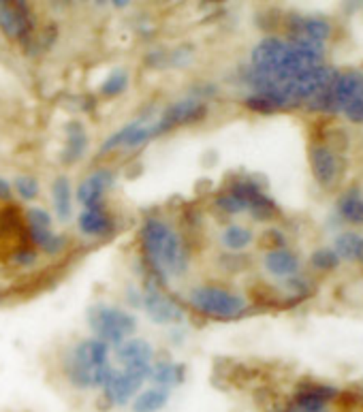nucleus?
I'll use <instances>...</instances> for the list:
<instances>
[{
    "mask_svg": "<svg viewBox=\"0 0 363 412\" xmlns=\"http://www.w3.org/2000/svg\"><path fill=\"white\" fill-rule=\"evenodd\" d=\"M9 197H11V186L5 180H0V199H9Z\"/></svg>",
    "mask_w": 363,
    "mask_h": 412,
    "instance_id": "obj_20",
    "label": "nucleus"
},
{
    "mask_svg": "<svg viewBox=\"0 0 363 412\" xmlns=\"http://www.w3.org/2000/svg\"><path fill=\"white\" fill-rule=\"evenodd\" d=\"M116 367L109 361V346L97 338L84 340L73 350L67 376L78 389H105Z\"/></svg>",
    "mask_w": 363,
    "mask_h": 412,
    "instance_id": "obj_2",
    "label": "nucleus"
},
{
    "mask_svg": "<svg viewBox=\"0 0 363 412\" xmlns=\"http://www.w3.org/2000/svg\"><path fill=\"white\" fill-rule=\"evenodd\" d=\"M28 227H34V229H49V227H51V216H49L45 209H41V207L30 209V211H28Z\"/></svg>",
    "mask_w": 363,
    "mask_h": 412,
    "instance_id": "obj_18",
    "label": "nucleus"
},
{
    "mask_svg": "<svg viewBox=\"0 0 363 412\" xmlns=\"http://www.w3.org/2000/svg\"><path fill=\"white\" fill-rule=\"evenodd\" d=\"M205 111H207L205 105L199 103L197 99H184V101H180V103H176V105H171V107L161 115V120H159L154 126H150L152 137L163 135V133H169V130H174V128H178V126H184V124L199 122L201 117L205 115Z\"/></svg>",
    "mask_w": 363,
    "mask_h": 412,
    "instance_id": "obj_6",
    "label": "nucleus"
},
{
    "mask_svg": "<svg viewBox=\"0 0 363 412\" xmlns=\"http://www.w3.org/2000/svg\"><path fill=\"white\" fill-rule=\"evenodd\" d=\"M90 327L97 340L105 342L107 346H120L135 333L137 321L120 308L97 306L90 310Z\"/></svg>",
    "mask_w": 363,
    "mask_h": 412,
    "instance_id": "obj_3",
    "label": "nucleus"
},
{
    "mask_svg": "<svg viewBox=\"0 0 363 412\" xmlns=\"http://www.w3.org/2000/svg\"><path fill=\"white\" fill-rule=\"evenodd\" d=\"M54 194V209L58 214L60 220H69L73 211V194H71V184L67 178H58L51 186Z\"/></svg>",
    "mask_w": 363,
    "mask_h": 412,
    "instance_id": "obj_13",
    "label": "nucleus"
},
{
    "mask_svg": "<svg viewBox=\"0 0 363 412\" xmlns=\"http://www.w3.org/2000/svg\"><path fill=\"white\" fill-rule=\"evenodd\" d=\"M184 376H186L184 365L171 363V361H159V363H152L148 380H152L154 387H163V389L171 391L184 382Z\"/></svg>",
    "mask_w": 363,
    "mask_h": 412,
    "instance_id": "obj_11",
    "label": "nucleus"
},
{
    "mask_svg": "<svg viewBox=\"0 0 363 412\" xmlns=\"http://www.w3.org/2000/svg\"><path fill=\"white\" fill-rule=\"evenodd\" d=\"M141 250L150 269L161 278H182L188 269V252L180 235L161 218H150L143 222Z\"/></svg>",
    "mask_w": 363,
    "mask_h": 412,
    "instance_id": "obj_1",
    "label": "nucleus"
},
{
    "mask_svg": "<svg viewBox=\"0 0 363 412\" xmlns=\"http://www.w3.org/2000/svg\"><path fill=\"white\" fill-rule=\"evenodd\" d=\"M143 310L150 317V321L156 325H174L184 321L182 308L171 301L159 288H150L143 295Z\"/></svg>",
    "mask_w": 363,
    "mask_h": 412,
    "instance_id": "obj_7",
    "label": "nucleus"
},
{
    "mask_svg": "<svg viewBox=\"0 0 363 412\" xmlns=\"http://www.w3.org/2000/svg\"><path fill=\"white\" fill-rule=\"evenodd\" d=\"M111 173L109 171H97L90 178H86L78 188V201L84 207H97L103 203V194L111 186Z\"/></svg>",
    "mask_w": 363,
    "mask_h": 412,
    "instance_id": "obj_9",
    "label": "nucleus"
},
{
    "mask_svg": "<svg viewBox=\"0 0 363 412\" xmlns=\"http://www.w3.org/2000/svg\"><path fill=\"white\" fill-rule=\"evenodd\" d=\"M139 122H132V124H126L124 128H120V130H116L113 133L109 139L101 146V152H111V150H120V148H126V141H128V137H130V133L135 130V126H137Z\"/></svg>",
    "mask_w": 363,
    "mask_h": 412,
    "instance_id": "obj_16",
    "label": "nucleus"
},
{
    "mask_svg": "<svg viewBox=\"0 0 363 412\" xmlns=\"http://www.w3.org/2000/svg\"><path fill=\"white\" fill-rule=\"evenodd\" d=\"M13 184H15L17 194H20V197L26 199V201L36 199V194H39V182H36L34 178H30V175H20V178H17Z\"/></svg>",
    "mask_w": 363,
    "mask_h": 412,
    "instance_id": "obj_17",
    "label": "nucleus"
},
{
    "mask_svg": "<svg viewBox=\"0 0 363 412\" xmlns=\"http://www.w3.org/2000/svg\"><path fill=\"white\" fill-rule=\"evenodd\" d=\"M250 242H253V235H250V231L244 229V227H229L222 233V244L229 250H244Z\"/></svg>",
    "mask_w": 363,
    "mask_h": 412,
    "instance_id": "obj_14",
    "label": "nucleus"
},
{
    "mask_svg": "<svg viewBox=\"0 0 363 412\" xmlns=\"http://www.w3.org/2000/svg\"><path fill=\"white\" fill-rule=\"evenodd\" d=\"M152 367V365H150ZM150 367H122L113 371L111 380L105 385V398L116 404V406H124L128 402H132L141 387L148 382L150 376Z\"/></svg>",
    "mask_w": 363,
    "mask_h": 412,
    "instance_id": "obj_5",
    "label": "nucleus"
},
{
    "mask_svg": "<svg viewBox=\"0 0 363 412\" xmlns=\"http://www.w3.org/2000/svg\"><path fill=\"white\" fill-rule=\"evenodd\" d=\"M124 88H126V77H124V75H113L111 80L105 82V86H103V94H107V96H116V94H120Z\"/></svg>",
    "mask_w": 363,
    "mask_h": 412,
    "instance_id": "obj_19",
    "label": "nucleus"
},
{
    "mask_svg": "<svg viewBox=\"0 0 363 412\" xmlns=\"http://www.w3.org/2000/svg\"><path fill=\"white\" fill-rule=\"evenodd\" d=\"M171 398V391L163 387H148L132 398V412H161Z\"/></svg>",
    "mask_w": 363,
    "mask_h": 412,
    "instance_id": "obj_12",
    "label": "nucleus"
},
{
    "mask_svg": "<svg viewBox=\"0 0 363 412\" xmlns=\"http://www.w3.org/2000/svg\"><path fill=\"white\" fill-rule=\"evenodd\" d=\"M188 301L199 314L209 319H235L237 314L244 310V299L229 293L224 288L216 286H197L195 290H190Z\"/></svg>",
    "mask_w": 363,
    "mask_h": 412,
    "instance_id": "obj_4",
    "label": "nucleus"
},
{
    "mask_svg": "<svg viewBox=\"0 0 363 412\" xmlns=\"http://www.w3.org/2000/svg\"><path fill=\"white\" fill-rule=\"evenodd\" d=\"M116 361L122 367H150L154 363V350L143 338H128L116 346Z\"/></svg>",
    "mask_w": 363,
    "mask_h": 412,
    "instance_id": "obj_8",
    "label": "nucleus"
},
{
    "mask_svg": "<svg viewBox=\"0 0 363 412\" xmlns=\"http://www.w3.org/2000/svg\"><path fill=\"white\" fill-rule=\"evenodd\" d=\"M86 146H88V139H86V135H84V130L82 128H78L75 133H71L69 135V141H67V150H65V159L67 161H78V159H82L84 156V152H86Z\"/></svg>",
    "mask_w": 363,
    "mask_h": 412,
    "instance_id": "obj_15",
    "label": "nucleus"
},
{
    "mask_svg": "<svg viewBox=\"0 0 363 412\" xmlns=\"http://www.w3.org/2000/svg\"><path fill=\"white\" fill-rule=\"evenodd\" d=\"M80 231L90 238H105L113 229V218L103 209V205L97 207H84V211L78 218Z\"/></svg>",
    "mask_w": 363,
    "mask_h": 412,
    "instance_id": "obj_10",
    "label": "nucleus"
}]
</instances>
